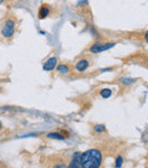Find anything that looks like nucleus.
<instances>
[{"instance_id":"1","label":"nucleus","mask_w":148,"mask_h":168,"mask_svg":"<svg viewBox=\"0 0 148 168\" xmlns=\"http://www.w3.org/2000/svg\"><path fill=\"white\" fill-rule=\"evenodd\" d=\"M102 161V152L97 149H90L81 154V167L83 168H98Z\"/></svg>"},{"instance_id":"2","label":"nucleus","mask_w":148,"mask_h":168,"mask_svg":"<svg viewBox=\"0 0 148 168\" xmlns=\"http://www.w3.org/2000/svg\"><path fill=\"white\" fill-rule=\"evenodd\" d=\"M15 26H16V23L13 19H6L5 24L2 26V30H1V34L2 37L5 38H12L13 34L15 33Z\"/></svg>"},{"instance_id":"3","label":"nucleus","mask_w":148,"mask_h":168,"mask_svg":"<svg viewBox=\"0 0 148 168\" xmlns=\"http://www.w3.org/2000/svg\"><path fill=\"white\" fill-rule=\"evenodd\" d=\"M115 45H116L115 42H95L92 46L89 48V51H91V53L98 54V53H102V51L111 49Z\"/></svg>"},{"instance_id":"4","label":"nucleus","mask_w":148,"mask_h":168,"mask_svg":"<svg viewBox=\"0 0 148 168\" xmlns=\"http://www.w3.org/2000/svg\"><path fill=\"white\" fill-rule=\"evenodd\" d=\"M49 13H50V6L48 4H42L38 10V17H39V19H46V17H48Z\"/></svg>"},{"instance_id":"5","label":"nucleus","mask_w":148,"mask_h":168,"mask_svg":"<svg viewBox=\"0 0 148 168\" xmlns=\"http://www.w3.org/2000/svg\"><path fill=\"white\" fill-rule=\"evenodd\" d=\"M81 154H82L81 152H75V153H73L69 167H71V168H80L81 167Z\"/></svg>"},{"instance_id":"6","label":"nucleus","mask_w":148,"mask_h":168,"mask_svg":"<svg viewBox=\"0 0 148 168\" xmlns=\"http://www.w3.org/2000/svg\"><path fill=\"white\" fill-rule=\"evenodd\" d=\"M56 65H57V57H51L49 60H47L46 63L42 66V69L45 71H51L55 69Z\"/></svg>"},{"instance_id":"7","label":"nucleus","mask_w":148,"mask_h":168,"mask_svg":"<svg viewBox=\"0 0 148 168\" xmlns=\"http://www.w3.org/2000/svg\"><path fill=\"white\" fill-rule=\"evenodd\" d=\"M89 68V61L88 60H79L75 64V70L79 72H84Z\"/></svg>"},{"instance_id":"8","label":"nucleus","mask_w":148,"mask_h":168,"mask_svg":"<svg viewBox=\"0 0 148 168\" xmlns=\"http://www.w3.org/2000/svg\"><path fill=\"white\" fill-rule=\"evenodd\" d=\"M47 137L48 138H54V140H59V141H63L65 138H67V136H64L63 134H59V133H49V134H47Z\"/></svg>"},{"instance_id":"9","label":"nucleus","mask_w":148,"mask_h":168,"mask_svg":"<svg viewBox=\"0 0 148 168\" xmlns=\"http://www.w3.org/2000/svg\"><path fill=\"white\" fill-rule=\"evenodd\" d=\"M57 72H58V73H60V75H67V73L69 72V65H66V64L58 65V68H57Z\"/></svg>"},{"instance_id":"10","label":"nucleus","mask_w":148,"mask_h":168,"mask_svg":"<svg viewBox=\"0 0 148 168\" xmlns=\"http://www.w3.org/2000/svg\"><path fill=\"white\" fill-rule=\"evenodd\" d=\"M100 96H102L103 98H108L112 96V89H103L102 92H100Z\"/></svg>"},{"instance_id":"11","label":"nucleus","mask_w":148,"mask_h":168,"mask_svg":"<svg viewBox=\"0 0 148 168\" xmlns=\"http://www.w3.org/2000/svg\"><path fill=\"white\" fill-rule=\"evenodd\" d=\"M134 79H129V78H123V79H121V82L123 85H132L134 84Z\"/></svg>"},{"instance_id":"12","label":"nucleus","mask_w":148,"mask_h":168,"mask_svg":"<svg viewBox=\"0 0 148 168\" xmlns=\"http://www.w3.org/2000/svg\"><path fill=\"white\" fill-rule=\"evenodd\" d=\"M93 131L96 133H103V131H105V126L104 125H97V126L93 127Z\"/></svg>"},{"instance_id":"13","label":"nucleus","mask_w":148,"mask_h":168,"mask_svg":"<svg viewBox=\"0 0 148 168\" xmlns=\"http://www.w3.org/2000/svg\"><path fill=\"white\" fill-rule=\"evenodd\" d=\"M121 166H122V157H117V159H116L115 167H121Z\"/></svg>"},{"instance_id":"14","label":"nucleus","mask_w":148,"mask_h":168,"mask_svg":"<svg viewBox=\"0 0 148 168\" xmlns=\"http://www.w3.org/2000/svg\"><path fill=\"white\" fill-rule=\"evenodd\" d=\"M145 40H146V41L148 42V31L146 32V34H145Z\"/></svg>"},{"instance_id":"15","label":"nucleus","mask_w":148,"mask_h":168,"mask_svg":"<svg viewBox=\"0 0 148 168\" xmlns=\"http://www.w3.org/2000/svg\"><path fill=\"white\" fill-rule=\"evenodd\" d=\"M4 2V0H0V4H2Z\"/></svg>"},{"instance_id":"16","label":"nucleus","mask_w":148,"mask_h":168,"mask_svg":"<svg viewBox=\"0 0 148 168\" xmlns=\"http://www.w3.org/2000/svg\"><path fill=\"white\" fill-rule=\"evenodd\" d=\"M0 129H1V122H0Z\"/></svg>"}]
</instances>
